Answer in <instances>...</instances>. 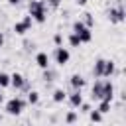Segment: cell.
<instances>
[{
  "label": "cell",
  "instance_id": "cell-21",
  "mask_svg": "<svg viewBox=\"0 0 126 126\" xmlns=\"http://www.w3.org/2000/svg\"><path fill=\"white\" fill-rule=\"evenodd\" d=\"M10 87V75L6 71H0V89H6Z\"/></svg>",
  "mask_w": 126,
  "mask_h": 126
},
{
  "label": "cell",
  "instance_id": "cell-19",
  "mask_svg": "<svg viewBox=\"0 0 126 126\" xmlns=\"http://www.w3.org/2000/svg\"><path fill=\"white\" fill-rule=\"evenodd\" d=\"M77 118H79V112H77V110H69V112L65 114V122H67L69 126H71V124H75V122H77Z\"/></svg>",
  "mask_w": 126,
  "mask_h": 126
},
{
  "label": "cell",
  "instance_id": "cell-30",
  "mask_svg": "<svg viewBox=\"0 0 126 126\" xmlns=\"http://www.w3.org/2000/svg\"><path fill=\"white\" fill-rule=\"evenodd\" d=\"M2 45H4V33L0 32V47H2Z\"/></svg>",
  "mask_w": 126,
  "mask_h": 126
},
{
  "label": "cell",
  "instance_id": "cell-31",
  "mask_svg": "<svg viewBox=\"0 0 126 126\" xmlns=\"http://www.w3.org/2000/svg\"><path fill=\"white\" fill-rule=\"evenodd\" d=\"M0 102H4V93H2V89H0Z\"/></svg>",
  "mask_w": 126,
  "mask_h": 126
},
{
  "label": "cell",
  "instance_id": "cell-9",
  "mask_svg": "<svg viewBox=\"0 0 126 126\" xmlns=\"http://www.w3.org/2000/svg\"><path fill=\"white\" fill-rule=\"evenodd\" d=\"M51 57L45 53V51H37L35 53V65L39 67V69H47V67H51Z\"/></svg>",
  "mask_w": 126,
  "mask_h": 126
},
{
  "label": "cell",
  "instance_id": "cell-4",
  "mask_svg": "<svg viewBox=\"0 0 126 126\" xmlns=\"http://www.w3.org/2000/svg\"><path fill=\"white\" fill-rule=\"evenodd\" d=\"M91 30H93V28L85 26L81 20H75V22H73V33L79 35L81 43H89V41L93 39V32H91Z\"/></svg>",
  "mask_w": 126,
  "mask_h": 126
},
{
  "label": "cell",
  "instance_id": "cell-1",
  "mask_svg": "<svg viewBox=\"0 0 126 126\" xmlns=\"http://www.w3.org/2000/svg\"><path fill=\"white\" fill-rule=\"evenodd\" d=\"M47 6H45V2L43 0H30V4H28V16L33 20V22H37V24H43L45 20H47Z\"/></svg>",
  "mask_w": 126,
  "mask_h": 126
},
{
  "label": "cell",
  "instance_id": "cell-12",
  "mask_svg": "<svg viewBox=\"0 0 126 126\" xmlns=\"http://www.w3.org/2000/svg\"><path fill=\"white\" fill-rule=\"evenodd\" d=\"M91 98L93 100H100L102 98V81L100 79H96L93 83V87H91Z\"/></svg>",
  "mask_w": 126,
  "mask_h": 126
},
{
  "label": "cell",
  "instance_id": "cell-7",
  "mask_svg": "<svg viewBox=\"0 0 126 126\" xmlns=\"http://www.w3.org/2000/svg\"><path fill=\"white\" fill-rule=\"evenodd\" d=\"M26 83H28V79H26L22 73H18V71H16V73H12V75H10V87H12L14 91H22Z\"/></svg>",
  "mask_w": 126,
  "mask_h": 126
},
{
  "label": "cell",
  "instance_id": "cell-3",
  "mask_svg": "<svg viewBox=\"0 0 126 126\" xmlns=\"http://www.w3.org/2000/svg\"><path fill=\"white\" fill-rule=\"evenodd\" d=\"M24 108H26V100L16 94V96H12V98L6 100V108H4V110H6L10 116H18V114L24 112Z\"/></svg>",
  "mask_w": 126,
  "mask_h": 126
},
{
  "label": "cell",
  "instance_id": "cell-8",
  "mask_svg": "<svg viewBox=\"0 0 126 126\" xmlns=\"http://www.w3.org/2000/svg\"><path fill=\"white\" fill-rule=\"evenodd\" d=\"M67 100H69L71 108H79L81 102H83V91H81V89H73V91L67 94Z\"/></svg>",
  "mask_w": 126,
  "mask_h": 126
},
{
  "label": "cell",
  "instance_id": "cell-14",
  "mask_svg": "<svg viewBox=\"0 0 126 126\" xmlns=\"http://www.w3.org/2000/svg\"><path fill=\"white\" fill-rule=\"evenodd\" d=\"M102 73H104V59L98 57V59L94 61V65H93V75H94L96 79H102Z\"/></svg>",
  "mask_w": 126,
  "mask_h": 126
},
{
  "label": "cell",
  "instance_id": "cell-11",
  "mask_svg": "<svg viewBox=\"0 0 126 126\" xmlns=\"http://www.w3.org/2000/svg\"><path fill=\"white\" fill-rule=\"evenodd\" d=\"M102 98L104 100H110L112 102V98H114V85L110 83V81H102ZM100 98V100H102Z\"/></svg>",
  "mask_w": 126,
  "mask_h": 126
},
{
  "label": "cell",
  "instance_id": "cell-24",
  "mask_svg": "<svg viewBox=\"0 0 126 126\" xmlns=\"http://www.w3.org/2000/svg\"><path fill=\"white\" fill-rule=\"evenodd\" d=\"M43 2H45L47 10H57V8H61V0H43Z\"/></svg>",
  "mask_w": 126,
  "mask_h": 126
},
{
  "label": "cell",
  "instance_id": "cell-27",
  "mask_svg": "<svg viewBox=\"0 0 126 126\" xmlns=\"http://www.w3.org/2000/svg\"><path fill=\"white\" fill-rule=\"evenodd\" d=\"M53 43H55V47H57V45H63V35H61V33H55V35H53Z\"/></svg>",
  "mask_w": 126,
  "mask_h": 126
},
{
  "label": "cell",
  "instance_id": "cell-5",
  "mask_svg": "<svg viewBox=\"0 0 126 126\" xmlns=\"http://www.w3.org/2000/svg\"><path fill=\"white\" fill-rule=\"evenodd\" d=\"M32 26H33V20H32L30 16H24L20 22H16V24H14V28H12V30H14V33H16V35H26V33L32 30Z\"/></svg>",
  "mask_w": 126,
  "mask_h": 126
},
{
  "label": "cell",
  "instance_id": "cell-16",
  "mask_svg": "<svg viewBox=\"0 0 126 126\" xmlns=\"http://www.w3.org/2000/svg\"><path fill=\"white\" fill-rule=\"evenodd\" d=\"M51 98H53V102H63V100L67 98V93H65L63 89H55L53 94H51Z\"/></svg>",
  "mask_w": 126,
  "mask_h": 126
},
{
  "label": "cell",
  "instance_id": "cell-22",
  "mask_svg": "<svg viewBox=\"0 0 126 126\" xmlns=\"http://www.w3.org/2000/svg\"><path fill=\"white\" fill-rule=\"evenodd\" d=\"M85 26H89V28H93L94 26V18H93V14H89V12H85L83 14V20H81Z\"/></svg>",
  "mask_w": 126,
  "mask_h": 126
},
{
  "label": "cell",
  "instance_id": "cell-32",
  "mask_svg": "<svg viewBox=\"0 0 126 126\" xmlns=\"http://www.w3.org/2000/svg\"><path fill=\"white\" fill-rule=\"evenodd\" d=\"M0 122H2V114H0Z\"/></svg>",
  "mask_w": 126,
  "mask_h": 126
},
{
  "label": "cell",
  "instance_id": "cell-26",
  "mask_svg": "<svg viewBox=\"0 0 126 126\" xmlns=\"http://www.w3.org/2000/svg\"><path fill=\"white\" fill-rule=\"evenodd\" d=\"M89 110H91V104H89V102H85V100H83V102H81V106H79V110H77V112H83V114H87V112H89Z\"/></svg>",
  "mask_w": 126,
  "mask_h": 126
},
{
  "label": "cell",
  "instance_id": "cell-2",
  "mask_svg": "<svg viewBox=\"0 0 126 126\" xmlns=\"http://www.w3.org/2000/svg\"><path fill=\"white\" fill-rule=\"evenodd\" d=\"M106 18L110 24H122L126 20V10H124V0H118L116 6H110L106 10Z\"/></svg>",
  "mask_w": 126,
  "mask_h": 126
},
{
  "label": "cell",
  "instance_id": "cell-10",
  "mask_svg": "<svg viewBox=\"0 0 126 126\" xmlns=\"http://www.w3.org/2000/svg\"><path fill=\"white\" fill-rule=\"evenodd\" d=\"M69 85H71V89H81V91H83V87L87 85V79H85L83 75L75 73V75L69 77Z\"/></svg>",
  "mask_w": 126,
  "mask_h": 126
},
{
  "label": "cell",
  "instance_id": "cell-20",
  "mask_svg": "<svg viewBox=\"0 0 126 126\" xmlns=\"http://www.w3.org/2000/svg\"><path fill=\"white\" fill-rule=\"evenodd\" d=\"M87 114H89V118H91V120H93L94 124H98V122H102V114H100V112H98L96 108H94V110L91 108V110H89Z\"/></svg>",
  "mask_w": 126,
  "mask_h": 126
},
{
  "label": "cell",
  "instance_id": "cell-13",
  "mask_svg": "<svg viewBox=\"0 0 126 126\" xmlns=\"http://www.w3.org/2000/svg\"><path fill=\"white\" fill-rule=\"evenodd\" d=\"M57 77H59V75H57V71H55V69H51V67L43 69V77H41V79H43V83H45V85H51L53 81H57Z\"/></svg>",
  "mask_w": 126,
  "mask_h": 126
},
{
  "label": "cell",
  "instance_id": "cell-17",
  "mask_svg": "<svg viewBox=\"0 0 126 126\" xmlns=\"http://www.w3.org/2000/svg\"><path fill=\"white\" fill-rule=\"evenodd\" d=\"M110 106H112V102L110 100H98V106H96V110L100 112V114H106V112H110Z\"/></svg>",
  "mask_w": 126,
  "mask_h": 126
},
{
  "label": "cell",
  "instance_id": "cell-6",
  "mask_svg": "<svg viewBox=\"0 0 126 126\" xmlns=\"http://www.w3.org/2000/svg\"><path fill=\"white\" fill-rule=\"evenodd\" d=\"M53 59H55V63L57 65H67L69 63V59H71V51L67 49V47H63V45H57L55 47V51H53Z\"/></svg>",
  "mask_w": 126,
  "mask_h": 126
},
{
  "label": "cell",
  "instance_id": "cell-29",
  "mask_svg": "<svg viewBox=\"0 0 126 126\" xmlns=\"http://www.w3.org/2000/svg\"><path fill=\"white\" fill-rule=\"evenodd\" d=\"M22 0H8V4H12V6H16V4H20Z\"/></svg>",
  "mask_w": 126,
  "mask_h": 126
},
{
  "label": "cell",
  "instance_id": "cell-23",
  "mask_svg": "<svg viewBox=\"0 0 126 126\" xmlns=\"http://www.w3.org/2000/svg\"><path fill=\"white\" fill-rule=\"evenodd\" d=\"M67 41H69V45H71V47H79V45H81V39H79V35H75L73 32L69 33V37H67Z\"/></svg>",
  "mask_w": 126,
  "mask_h": 126
},
{
  "label": "cell",
  "instance_id": "cell-15",
  "mask_svg": "<svg viewBox=\"0 0 126 126\" xmlns=\"http://www.w3.org/2000/svg\"><path fill=\"white\" fill-rule=\"evenodd\" d=\"M114 73H116V63H114L112 59H104V73H102V79L112 77Z\"/></svg>",
  "mask_w": 126,
  "mask_h": 126
},
{
  "label": "cell",
  "instance_id": "cell-18",
  "mask_svg": "<svg viewBox=\"0 0 126 126\" xmlns=\"http://www.w3.org/2000/svg\"><path fill=\"white\" fill-rule=\"evenodd\" d=\"M26 102H30V104H37V102H39V93H37V91H28V98H26Z\"/></svg>",
  "mask_w": 126,
  "mask_h": 126
},
{
  "label": "cell",
  "instance_id": "cell-25",
  "mask_svg": "<svg viewBox=\"0 0 126 126\" xmlns=\"http://www.w3.org/2000/svg\"><path fill=\"white\" fill-rule=\"evenodd\" d=\"M24 49H26L28 53L35 51V43H33V41H30V39H24Z\"/></svg>",
  "mask_w": 126,
  "mask_h": 126
},
{
  "label": "cell",
  "instance_id": "cell-28",
  "mask_svg": "<svg viewBox=\"0 0 126 126\" xmlns=\"http://www.w3.org/2000/svg\"><path fill=\"white\" fill-rule=\"evenodd\" d=\"M87 2H89V0H75L77 6H87Z\"/></svg>",
  "mask_w": 126,
  "mask_h": 126
}]
</instances>
